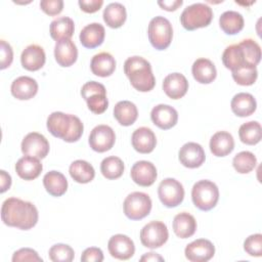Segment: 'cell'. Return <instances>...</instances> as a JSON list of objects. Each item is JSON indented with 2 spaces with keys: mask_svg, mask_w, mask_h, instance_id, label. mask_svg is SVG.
Returning a JSON list of instances; mask_svg holds the SVG:
<instances>
[{
  "mask_svg": "<svg viewBox=\"0 0 262 262\" xmlns=\"http://www.w3.org/2000/svg\"><path fill=\"white\" fill-rule=\"evenodd\" d=\"M36 206L17 198L6 199L1 207V219L4 224L23 230L33 228L38 222Z\"/></svg>",
  "mask_w": 262,
  "mask_h": 262,
  "instance_id": "1",
  "label": "cell"
},
{
  "mask_svg": "<svg viewBox=\"0 0 262 262\" xmlns=\"http://www.w3.org/2000/svg\"><path fill=\"white\" fill-rule=\"evenodd\" d=\"M47 129L54 136L67 142H75L83 134L82 121L75 115L53 112L47 118Z\"/></svg>",
  "mask_w": 262,
  "mask_h": 262,
  "instance_id": "2",
  "label": "cell"
},
{
  "mask_svg": "<svg viewBox=\"0 0 262 262\" xmlns=\"http://www.w3.org/2000/svg\"><path fill=\"white\" fill-rule=\"evenodd\" d=\"M124 73L131 85L140 92L150 91L156 85L151 66L141 56L128 57L124 62Z\"/></svg>",
  "mask_w": 262,
  "mask_h": 262,
  "instance_id": "3",
  "label": "cell"
},
{
  "mask_svg": "<svg viewBox=\"0 0 262 262\" xmlns=\"http://www.w3.org/2000/svg\"><path fill=\"white\" fill-rule=\"evenodd\" d=\"M213 18L212 8L205 3H193L182 11L180 23L188 31L204 28L210 25Z\"/></svg>",
  "mask_w": 262,
  "mask_h": 262,
  "instance_id": "4",
  "label": "cell"
},
{
  "mask_svg": "<svg viewBox=\"0 0 262 262\" xmlns=\"http://www.w3.org/2000/svg\"><path fill=\"white\" fill-rule=\"evenodd\" d=\"M193 205L202 211H210L219 200L218 186L210 180H200L195 182L191 189Z\"/></svg>",
  "mask_w": 262,
  "mask_h": 262,
  "instance_id": "5",
  "label": "cell"
},
{
  "mask_svg": "<svg viewBox=\"0 0 262 262\" xmlns=\"http://www.w3.org/2000/svg\"><path fill=\"white\" fill-rule=\"evenodd\" d=\"M147 34L148 40L152 47L158 50H164L171 44L172 41V25L166 17L158 15L150 19Z\"/></svg>",
  "mask_w": 262,
  "mask_h": 262,
  "instance_id": "6",
  "label": "cell"
},
{
  "mask_svg": "<svg viewBox=\"0 0 262 262\" xmlns=\"http://www.w3.org/2000/svg\"><path fill=\"white\" fill-rule=\"evenodd\" d=\"M81 95L86 100L88 108L96 115L106 111L108 100L106 98L105 87L98 82L89 81L82 86Z\"/></svg>",
  "mask_w": 262,
  "mask_h": 262,
  "instance_id": "7",
  "label": "cell"
},
{
  "mask_svg": "<svg viewBox=\"0 0 262 262\" xmlns=\"http://www.w3.org/2000/svg\"><path fill=\"white\" fill-rule=\"evenodd\" d=\"M125 215L131 220H140L146 217L151 210V200L141 191L129 193L123 204Z\"/></svg>",
  "mask_w": 262,
  "mask_h": 262,
  "instance_id": "8",
  "label": "cell"
},
{
  "mask_svg": "<svg viewBox=\"0 0 262 262\" xmlns=\"http://www.w3.org/2000/svg\"><path fill=\"white\" fill-rule=\"evenodd\" d=\"M168 228L162 221H150L140 230V242L144 247L149 249L162 247L168 241Z\"/></svg>",
  "mask_w": 262,
  "mask_h": 262,
  "instance_id": "9",
  "label": "cell"
},
{
  "mask_svg": "<svg viewBox=\"0 0 262 262\" xmlns=\"http://www.w3.org/2000/svg\"><path fill=\"white\" fill-rule=\"evenodd\" d=\"M158 195L164 206L174 208L182 203L184 199V188L178 180L165 178L159 184Z\"/></svg>",
  "mask_w": 262,
  "mask_h": 262,
  "instance_id": "10",
  "label": "cell"
},
{
  "mask_svg": "<svg viewBox=\"0 0 262 262\" xmlns=\"http://www.w3.org/2000/svg\"><path fill=\"white\" fill-rule=\"evenodd\" d=\"M88 141L93 150L97 152H104L114 146L116 135L110 126L98 125L91 130Z\"/></svg>",
  "mask_w": 262,
  "mask_h": 262,
  "instance_id": "11",
  "label": "cell"
},
{
  "mask_svg": "<svg viewBox=\"0 0 262 262\" xmlns=\"http://www.w3.org/2000/svg\"><path fill=\"white\" fill-rule=\"evenodd\" d=\"M20 147L25 156L44 159L48 155L50 146L44 135L38 132H30L24 137Z\"/></svg>",
  "mask_w": 262,
  "mask_h": 262,
  "instance_id": "12",
  "label": "cell"
},
{
  "mask_svg": "<svg viewBox=\"0 0 262 262\" xmlns=\"http://www.w3.org/2000/svg\"><path fill=\"white\" fill-rule=\"evenodd\" d=\"M184 254L188 261L207 262L213 258L215 254V247L209 239L199 238L185 247Z\"/></svg>",
  "mask_w": 262,
  "mask_h": 262,
  "instance_id": "13",
  "label": "cell"
},
{
  "mask_svg": "<svg viewBox=\"0 0 262 262\" xmlns=\"http://www.w3.org/2000/svg\"><path fill=\"white\" fill-rule=\"evenodd\" d=\"M107 249L112 257L119 260L130 259L135 252V246L133 241L125 234H115L107 243Z\"/></svg>",
  "mask_w": 262,
  "mask_h": 262,
  "instance_id": "14",
  "label": "cell"
},
{
  "mask_svg": "<svg viewBox=\"0 0 262 262\" xmlns=\"http://www.w3.org/2000/svg\"><path fill=\"white\" fill-rule=\"evenodd\" d=\"M178 157L180 163L184 167L190 169L202 166L206 159L204 148L201 144L196 142H187L183 144L182 147L179 149Z\"/></svg>",
  "mask_w": 262,
  "mask_h": 262,
  "instance_id": "15",
  "label": "cell"
},
{
  "mask_svg": "<svg viewBox=\"0 0 262 262\" xmlns=\"http://www.w3.org/2000/svg\"><path fill=\"white\" fill-rule=\"evenodd\" d=\"M150 119L160 129L168 130L176 125L178 121V113L173 106L161 103L152 107Z\"/></svg>",
  "mask_w": 262,
  "mask_h": 262,
  "instance_id": "16",
  "label": "cell"
},
{
  "mask_svg": "<svg viewBox=\"0 0 262 262\" xmlns=\"http://www.w3.org/2000/svg\"><path fill=\"white\" fill-rule=\"evenodd\" d=\"M132 180L140 186H150L157 179L158 173L156 166L148 161L136 162L130 172Z\"/></svg>",
  "mask_w": 262,
  "mask_h": 262,
  "instance_id": "17",
  "label": "cell"
},
{
  "mask_svg": "<svg viewBox=\"0 0 262 262\" xmlns=\"http://www.w3.org/2000/svg\"><path fill=\"white\" fill-rule=\"evenodd\" d=\"M54 57L60 67H71L78 57V49L71 39L56 41L54 46Z\"/></svg>",
  "mask_w": 262,
  "mask_h": 262,
  "instance_id": "18",
  "label": "cell"
},
{
  "mask_svg": "<svg viewBox=\"0 0 262 262\" xmlns=\"http://www.w3.org/2000/svg\"><path fill=\"white\" fill-rule=\"evenodd\" d=\"M46 60V55L44 49L37 45L31 44L27 46L20 55V62L24 69L34 72L40 70Z\"/></svg>",
  "mask_w": 262,
  "mask_h": 262,
  "instance_id": "19",
  "label": "cell"
},
{
  "mask_svg": "<svg viewBox=\"0 0 262 262\" xmlns=\"http://www.w3.org/2000/svg\"><path fill=\"white\" fill-rule=\"evenodd\" d=\"M163 90L172 99L183 97L188 90V82L180 73H172L163 81Z\"/></svg>",
  "mask_w": 262,
  "mask_h": 262,
  "instance_id": "20",
  "label": "cell"
},
{
  "mask_svg": "<svg viewBox=\"0 0 262 262\" xmlns=\"http://www.w3.org/2000/svg\"><path fill=\"white\" fill-rule=\"evenodd\" d=\"M134 149L140 154L151 152L157 144V138L154 131L147 127L137 128L131 137Z\"/></svg>",
  "mask_w": 262,
  "mask_h": 262,
  "instance_id": "21",
  "label": "cell"
},
{
  "mask_svg": "<svg viewBox=\"0 0 262 262\" xmlns=\"http://www.w3.org/2000/svg\"><path fill=\"white\" fill-rule=\"evenodd\" d=\"M11 94L19 100L33 98L38 91V83L35 79L28 76H20L11 83Z\"/></svg>",
  "mask_w": 262,
  "mask_h": 262,
  "instance_id": "22",
  "label": "cell"
},
{
  "mask_svg": "<svg viewBox=\"0 0 262 262\" xmlns=\"http://www.w3.org/2000/svg\"><path fill=\"white\" fill-rule=\"evenodd\" d=\"M105 36L104 27L98 23L85 26L80 32V42L86 48H95L102 44Z\"/></svg>",
  "mask_w": 262,
  "mask_h": 262,
  "instance_id": "23",
  "label": "cell"
},
{
  "mask_svg": "<svg viewBox=\"0 0 262 262\" xmlns=\"http://www.w3.org/2000/svg\"><path fill=\"white\" fill-rule=\"evenodd\" d=\"M43 166L38 158L31 156H24L15 164V171L17 175L25 180H33L37 178L42 172Z\"/></svg>",
  "mask_w": 262,
  "mask_h": 262,
  "instance_id": "24",
  "label": "cell"
},
{
  "mask_svg": "<svg viewBox=\"0 0 262 262\" xmlns=\"http://www.w3.org/2000/svg\"><path fill=\"white\" fill-rule=\"evenodd\" d=\"M234 148L232 135L226 131L216 132L210 139V150L216 157H225Z\"/></svg>",
  "mask_w": 262,
  "mask_h": 262,
  "instance_id": "25",
  "label": "cell"
},
{
  "mask_svg": "<svg viewBox=\"0 0 262 262\" xmlns=\"http://www.w3.org/2000/svg\"><path fill=\"white\" fill-rule=\"evenodd\" d=\"M191 73L194 80L201 84H209L217 76L215 64L208 58H198L191 67Z\"/></svg>",
  "mask_w": 262,
  "mask_h": 262,
  "instance_id": "26",
  "label": "cell"
},
{
  "mask_svg": "<svg viewBox=\"0 0 262 262\" xmlns=\"http://www.w3.org/2000/svg\"><path fill=\"white\" fill-rule=\"evenodd\" d=\"M230 106L232 113L237 117H248L256 111L257 102L252 94L239 92L232 97Z\"/></svg>",
  "mask_w": 262,
  "mask_h": 262,
  "instance_id": "27",
  "label": "cell"
},
{
  "mask_svg": "<svg viewBox=\"0 0 262 262\" xmlns=\"http://www.w3.org/2000/svg\"><path fill=\"white\" fill-rule=\"evenodd\" d=\"M90 69L98 77H108L115 72L116 60L111 53L99 52L92 57Z\"/></svg>",
  "mask_w": 262,
  "mask_h": 262,
  "instance_id": "28",
  "label": "cell"
},
{
  "mask_svg": "<svg viewBox=\"0 0 262 262\" xmlns=\"http://www.w3.org/2000/svg\"><path fill=\"white\" fill-rule=\"evenodd\" d=\"M43 185L52 196H61L68 189V180L62 173L53 170L44 175Z\"/></svg>",
  "mask_w": 262,
  "mask_h": 262,
  "instance_id": "29",
  "label": "cell"
},
{
  "mask_svg": "<svg viewBox=\"0 0 262 262\" xmlns=\"http://www.w3.org/2000/svg\"><path fill=\"white\" fill-rule=\"evenodd\" d=\"M173 230L175 234L180 238H187L196 230V221L194 217L187 213L181 212L177 214L173 219Z\"/></svg>",
  "mask_w": 262,
  "mask_h": 262,
  "instance_id": "30",
  "label": "cell"
},
{
  "mask_svg": "<svg viewBox=\"0 0 262 262\" xmlns=\"http://www.w3.org/2000/svg\"><path fill=\"white\" fill-rule=\"evenodd\" d=\"M75 31V24L71 17L60 16L51 21L49 32L55 41L61 39H71Z\"/></svg>",
  "mask_w": 262,
  "mask_h": 262,
  "instance_id": "31",
  "label": "cell"
},
{
  "mask_svg": "<svg viewBox=\"0 0 262 262\" xmlns=\"http://www.w3.org/2000/svg\"><path fill=\"white\" fill-rule=\"evenodd\" d=\"M114 117L122 126H130L136 121L138 111L133 102L129 100H122L115 105Z\"/></svg>",
  "mask_w": 262,
  "mask_h": 262,
  "instance_id": "32",
  "label": "cell"
},
{
  "mask_svg": "<svg viewBox=\"0 0 262 262\" xmlns=\"http://www.w3.org/2000/svg\"><path fill=\"white\" fill-rule=\"evenodd\" d=\"M243 15L234 10L224 11L219 17V26L227 35H235L244 28Z\"/></svg>",
  "mask_w": 262,
  "mask_h": 262,
  "instance_id": "33",
  "label": "cell"
},
{
  "mask_svg": "<svg viewBox=\"0 0 262 262\" xmlns=\"http://www.w3.org/2000/svg\"><path fill=\"white\" fill-rule=\"evenodd\" d=\"M222 62L225 66V68L229 69L231 72L248 63L246 61L243 48L241 47L239 44H232L225 48L222 54Z\"/></svg>",
  "mask_w": 262,
  "mask_h": 262,
  "instance_id": "34",
  "label": "cell"
},
{
  "mask_svg": "<svg viewBox=\"0 0 262 262\" xmlns=\"http://www.w3.org/2000/svg\"><path fill=\"white\" fill-rule=\"evenodd\" d=\"M103 20L104 23L113 29L120 28L126 20L127 13L126 8L123 4L119 2H113L106 5L103 10Z\"/></svg>",
  "mask_w": 262,
  "mask_h": 262,
  "instance_id": "35",
  "label": "cell"
},
{
  "mask_svg": "<svg viewBox=\"0 0 262 262\" xmlns=\"http://www.w3.org/2000/svg\"><path fill=\"white\" fill-rule=\"evenodd\" d=\"M71 177L78 183H88L93 180L95 176L94 168L91 164L84 160L74 161L69 168Z\"/></svg>",
  "mask_w": 262,
  "mask_h": 262,
  "instance_id": "36",
  "label": "cell"
},
{
  "mask_svg": "<svg viewBox=\"0 0 262 262\" xmlns=\"http://www.w3.org/2000/svg\"><path fill=\"white\" fill-rule=\"evenodd\" d=\"M238 136L243 143L249 145L257 144L262 138V129L260 123L257 121L244 123L238 129Z\"/></svg>",
  "mask_w": 262,
  "mask_h": 262,
  "instance_id": "37",
  "label": "cell"
},
{
  "mask_svg": "<svg viewBox=\"0 0 262 262\" xmlns=\"http://www.w3.org/2000/svg\"><path fill=\"white\" fill-rule=\"evenodd\" d=\"M100 171L106 179L120 178L124 172V163L115 156L104 158L100 164Z\"/></svg>",
  "mask_w": 262,
  "mask_h": 262,
  "instance_id": "38",
  "label": "cell"
},
{
  "mask_svg": "<svg viewBox=\"0 0 262 262\" xmlns=\"http://www.w3.org/2000/svg\"><path fill=\"white\" fill-rule=\"evenodd\" d=\"M232 165L237 173L247 174L254 170L257 165V159L253 152L244 150L234 156L232 160Z\"/></svg>",
  "mask_w": 262,
  "mask_h": 262,
  "instance_id": "39",
  "label": "cell"
},
{
  "mask_svg": "<svg viewBox=\"0 0 262 262\" xmlns=\"http://www.w3.org/2000/svg\"><path fill=\"white\" fill-rule=\"evenodd\" d=\"M233 80L242 86H250L255 83L258 77V71L256 66L247 63L239 69L231 72Z\"/></svg>",
  "mask_w": 262,
  "mask_h": 262,
  "instance_id": "40",
  "label": "cell"
},
{
  "mask_svg": "<svg viewBox=\"0 0 262 262\" xmlns=\"http://www.w3.org/2000/svg\"><path fill=\"white\" fill-rule=\"evenodd\" d=\"M243 48L246 61L248 63L257 66L261 59V48L260 45L253 39H245L238 43Z\"/></svg>",
  "mask_w": 262,
  "mask_h": 262,
  "instance_id": "41",
  "label": "cell"
},
{
  "mask_svg": "<svg viewBox=\"0 0 262 262\" xmlns=\"http://www.w3.org/2000/svg\"><path fill=\"white\" fill-rule=\"evenodd\" d=\"M48 256L53 262H71L75 257V252L69 245L56 244L49 249Z\"/></svg>",
  "mask_w": 262,
  "mask_h": 262,
  "instance_id": "42",
  "label": "cell"
},
{
  "mask_svg": "<svg viewBox=\"0 0 262 262\" xmlns=\"http://www.w3.org/2000/svg\"><path fill=\"white\" fill-rule=\"evenodd\" d=\"M244 250L253 257L262 256V234L255 233L248 236L244 242Z\"/></svg>",
  "mask_w": 262,
  "mask_h": 262,
  "instance_id": "43",
  "label": "cell"
},
{
  "mask_svg": "<svg viewBox=\"0 0 262 262\" xmlns=\"http://www.w3.org/2000/svg\"><path fill=\"white\" fill-rule=\"evenodd\" d=\"M13 262L20 261H43V259L38 255V253L30 248H21L13 253L12 256Z\"/></svg>",
  "mask_w": 262,
  "mask_h": 262,
  "instance_id": "44",
  "label": "cell"
},
{
  "mask_svg": "<svg viewBox=\"0 0 262 262\" xmlns=\"http://www.w3.org/2000/svg\"><path fill=\"white\" fill-rule=\"evenodd\" d=\"M41 9L48 15H56L63 8L62 0H42L40 1Z\"/></svg>",
  "mask_w": 262,
  "mask_h": 262,
  "instance_id": "45",
  "label": "cell"
},
{
  "mask_svg": "<svg viewBox=\"0 0 262 262\" xmlns=\"http://www.w3.org/2000/svg\"><path fill=\"white\" fill-rule=\"evenodd\" d=\"M0 51H1V64L0 69L4 70L8 68L13 59V51L9 43L5 40L0 41Z\"/></svg>",
  "mask_w": 262,
  "mask_h": 262,
  "instance_id": "46",
  "label": "cell"
},
{
  "mask_svg": "<svg viewBox=\"0 0 262 262\" xmlns=\"http://www.w3.org/2000/svg\"><path fill=\"white\" fill-rule=\"evenodd\" d=\"M103 260V253L99 248L90 247L84 250L81 256L83 262H101Z\"/></svg>",
  "mask_w": 262,
  "mask_h": 262,
  "instance_id": "47",
  "label": "cell"
},
{
  "mask_svg": "<svg viewBox=\"0 0 262 262\" xmlns=\"http://www.w3.org/2000/svg\"><path fill=\"white\" fill-rule=\"evenodd\" d=\"M80 8L87 13H93L100 9L103 4L102 0H79Z\"/></svg>",
  "mask_w": 262,
  "mask_h": 262,
  "instance_id": "48",
  "label": "cell"
},
{
  "mask_svg": "<svg viewBox=\"0 0 262 262\" xmlns=\"http://www.w3.org/2000/svg\"><path fill=\"white\" fill-rule=\"evenodd\" d=\"M182 0H173V1H158V4L167 11H174L179 6L182 5Z\"/></svg>",
  "mask_w": 262,
  "mask_h": 262,
  "instance_id": "49",
  "label": "cell"
},
{
  "mask_svg": "<svg viewBox=\"0 0 262 262\" xmlns=\"http://www.w3.org/2000/svg\"><path fill=\"white\" fill-rule=\"evenodd\" d=\"M0 178H1V188L0 191L4 192L7 189H9L10 185H11V177L8 173H6V171L1 170L0 171Z\"/></svg>",
  "mask_w": 262,
  "mask_h": 262,
  "instance_id": "50",
  "label": "cell"
},
{
  "mask_svg": "<svg viewBox=\"0 0 262 262\" xmlns=\"http://www.w3.org/2000/svg\"><path fill=\"white\" fill-rule=\"evenodd\" d=\"M140 261H164V258L161 257L159 254L150 252V253H146L144 254L141 258Z\"/></svg>",
  "mask_w": 262,
  "mask_h": 262,
  "instance_id": "51",
  "label": "cell"
}]
</instances>
